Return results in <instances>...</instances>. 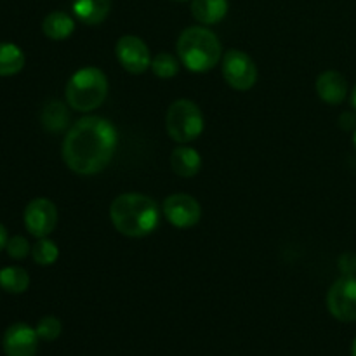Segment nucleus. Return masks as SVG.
I'll list each match as a JSON object with an SVG mask.
<instances>
[{
    "label": "nucleus",
    "mask_w": 356,
    "mask_h": 356,
    "mask_svg": "<svg viewBox=\"0 0 356 356\" xmlns=\"http://www.w3.org/2000/svg\"><path fill=\"white\" fill-rule=\"evenodd\" d=\"M339 270L343 275L355 277V273H356V256L355 254L348 252V254H343V256L339 257Z\"/></svg>",
    "instance_id": "24"
},
{
    "label": "nucleus",
    "mask_w": 356,
    "mask_h": 356,
    "mask_svg": "<svg viewBox=\"0 0 356 356\" xmlns=\"http://www.w3.org/2000/svg\"><path fill=\"white\" fill-rule=\"evenodd\" d=\"M2 350L7 356H35L38 350V334L23 322L13 323L3 332Z\"/></svg>",
    "instance_id": "11"
},
{
    "label": "nucleus",
    "mask_w": 356,
    "mask_h": 356,
    "mask_svg": "<svg viewBox=\"0 0 356 356\" xmlns=\"http://www.w3.org/2000/svg\"><path fill=\"white\" fill-rule=\"evenodd\" d=\"M222 76L235 90H249L257 82V66L249 54L232 49L222 56Z\"/></svg>",
    "instance_id": "6"
},
{
    "label": "nucleus",
    "mask_w": 356,
    "mask_h": 356,
    "mask_svg": "<svg viewBox=\"0 0 356 356\" xmlns=\"http://www.w3.org/2000/svg\"><path fill=\"white\" fill-rule=\"evenodd\" d=\"M170 167L179 177H193L200 172L202 156L190 146H177L170 153Z\"/></svg>",
    "instance_id": "14"
},
{
    "label": "nucleus",
    "mask_w": 356,
    "mask_h": 356,
    "mask_svg": "<svg viewBox=\"0 0 356 356\" xmlns=\"http://www.w3.org/2000/svg\"><path fill=\"white\" fill-rule=\"evenodd\" d=\"M7 240H9V236H7V229H6V226H3L2 222H0V252H2V250L6 249Z\"/></svg>",
    "instance_id": "25"
},
{
    "label": "nucleus",
    "mask_w": 356,
    "mask_h": 356,
    "mask_svg": "<svg viewBox=\"0 0 356 356\" xmlns=\"http://www.w3.org/2000/svg\"><path fill=\"white\" fill-rule=\"evenodd\" d=\"M35 330H37L38 334V339L51 343V341H56L61 336L63 325L61 322H59V318H56V316H44V318L37 323V329Z\"/></svg>",
    "instance_id": "22"
},
{
    "label": "nucleus",
    "mask_w": 356,
    "mask_h": 356,
    "mask_svg": "<svg viewBox=\"0 0 356 356\" xmlns=\"http://www.w3.org/2000/svg\"><path fill=\"white\" fill-rule=\"evenodd\" d=\"M58 225V209L49 198H35L24 209V226L28 233L44 238L54 232Z\"/></svg>",
    "instance_id": "10"
},
{
    "label": "nucleus",
    "mask_w": 356,
    "mask_h": 356,
    "mask_svg": "<svg viewBox=\"0 0 356 356\" xmlns=\"http://www.w3.org/2000/svg\"><path fill=\"white\" fill-rule=\"evenodd\" d=\"M30 287V275L24 268L7 266L0 270V289L9 294H23Z\"/></svg>",
    "instance_id": "17"
},
{
    "label": "nucleus",
    "mask_w": 356,
    "mask_h": 356,
    "mask_svg": "<svg viewBox=\"0 0 356 356\" xmlns=\"http://www.w3.org/2000/svg\"><path fill=\"white\" fill-rule=\"evenodd\" d=\"M40 120L44 129L49 132H61L65 131L66 125L70 122V113L66 110V104L59 103V101H51L44 106L40 115Z\"/></svg>",
    "instance_id": "18"
},
{
    "label": "nucleus",
    "mask_w": 356,
    "mask_h": 356,
    "mask_svg": "<svg viewBox=\"0 0 356 356\" xmlns=\"http://www.w3.org/2000/svg\"><path fill=\"white\" fill-rule=\"evenodd\" d=\"M6 250H7V254L13 257V259H24V257L30 254L31 247L24 236L16 235V236H13V238L7 240Z\"/></svg>",
    "instance_id": "23"
},
{
    "label": "nucleus",
    "mask_w": 356,
    "mask_h": 356,
    "mask_svg": "<svg viewBox=\"0 0 356 356\" xmlns=\"http://www.w3.org/2000/svg\"><path fill=\"white\" fill-rule=\"evenodd\" d=\"M117 129L103 117H83L68 129L63 141V160L80 176L101 172L117 149Z\"/></svg>",
    "instance_id": "1"
},
{
    "label": "nucleus",
    "mask_w": 356,
    "mask_h": 356,
    "mask_svg": "<svg viewBox=\"0 0 356 356\" xmlns=\"http://www.w3.org/2000/svg\"><path fill=\"white\" fill-rule=\"evenodd\" d=\"M42 31L51 40H66L75 31V21L70 14L63 13V10H54L44 17Z\"/></svg>",
    "instance_id": "15"
},
{
    "label": "nucleus",
    "mask_w": 356,
    "mask_h": 356,
    "mask_svg": "<svg viewBox=\"0 0 356 356\" xmlns=\"http://www.w3.org/2000/svg\"><path fill=\"white\" fill-rule=\"evenodd\" d=\"M353 143H355V149H356V131H355V138H353Z\"/></svg>",
    "instance_id": "28"
},
{
    "label": "nucleus",
    "mask_w": 356,
    "mask_h": 356,
    "mask_svg": "<svg viewBox=\"0 0 356 356\" xmlns=\"http://www.w3.org/2000/svg\"><path fill=\"white\" fill-rule=\"evenodd\" d=\"M108 96V79L96 66H87L72 75L66 83V101L75 111H92Z\"/></svg>",
    "instance_id": "4"
},
{
    "label": "nucleus",
    "mask_w": 356,
    "mask_h": 356,
    "mask_svg": "<svg viewBox=\"0 0 356 356\" xmlns=\"http://www.w3.org/2000/svg\"><path fill=\"white\" fill-rule=\"evenodd\" d=\"M327 308L336 320L344 323L356 322V278H337L327 292Z\"/></svg>",
    "instance_id": "7"
},
{
    "label": "nucleus",
    "mask_w": 356,
    "mask_h": 356,
    "mask_svg": "<svg viewBox=\"0 0 356 356\" xmlns=\"http://www.w3.org/2000/svg\"><path fill=\"white\" fill-rule=\"evenodd\" d=\"M149 68L153 70V73L159 79H172L179 72V61H177L176 56L169 54V52H159L152 59V66Z\"/></svg>",
    "instance_id": "21"
},
{
    "label": "nucleus",
    "mask_w": 356,
    "mask_h": 356,
    "mask_svg": "<svg viewBox=\"0 0 356 356\" xmlns=\"http://www.w3.org/2000/svg\"><path fill=\"white\" fill-rule=\"evenodd\" d=\"M315 89L320 99L325 101L327 104H341L348 96L346 79H344L343 73L334 72V70L320 73Z\"/></svg>",
    "instance_id": "12"
},
{
    "label": "nucleus",
    "mask_w": 356,
    "mask_h": 356,
    "mask_svg": "<svg viewBox=\"0 0 356 356\" xmlns=\"http://www.w3.org/2000/svg\"><path fill=\"white\" fill-rule=\"evenodd\" d=\"M351 356H356V339L353 341V346H351Z\"/></svg>",
    "instance_id": "27"
},
{
    "label": "nucleus",
    "mask_w": 356,
    "mask_h": 356,
    "mask_svg": "<svg viewBox=\"0 0 356 356\" xmlns=\"http://www.w3.org/2000/svg\"><path fill=\"white\" fill-rule=\"evenodd\" d=\"M110 219L118 233L131 238H141L156 229L160 209L159 204L146 195L124 193L111 202Z\"/></svg>",
    "instance_id": "2"
},
{
    "label": "nucleus",
    "mask_w": 356,
    "mask_h": 356,
    "mask_svg": "<svg viewBox=\"0 0 356 356\" xmlns=\"http://www.w3.org/2000/svg\"><path fill=\"white\" fill-rule=\"evenodd\" d=\"M115 52H117L122 68L127 70L129 73L139 75L152 66V54H149L148 45L136 35H124L118 38Z\"/></svg>",
    "instance_id": "8"
},
{
    "label": "nucleus",
    "mask_w": 356,
    "mask_h": 356,
    "mask_svg": "<svg viewBox=\"0 0 356 356\" xmlns=\"http://www.w3.org/2000/svg\"><path fill=\"white\" fill-rule=\"evenodd\" d=\"M191 14L202 24H216L228 14V0H191Z\"/></svg>",
    "instance_id": "16"
},
{
    "label": "nucleus",
    "mask_w": 356,
    "mask_h": 356,
    "mask_svg": "<svg viewBox=\"0 0 356 356\" xmlns=\"http://www.w3.org/2000/svg\"><path fill=\"white\" fill-rule=\"evenodd\" d=\"M163 214L165 219L176 228H191L202 218V207L197 198L186 193L169 195L163 202Z\"/></svg>",
    "instance_id": "9"
},
{
    "label": "nucleus",
    "mask_w": 356,
    "mask_h": 356,
    "mask_svg": "<svg viewBox=\"0 0 356 356\" xmlns=\"http://www.w3.org/2000/svg\"><path fill=\"white\" fill-rule=\"evenodd\" d=\"M31 257L40 266H51L58 261L59 249L52 240L44 236V238H38V242L31 247Z\"/></svg>",
    "instance_id": "20"
},
{
    "label": "nucleus",
    "mask_w": 356,
    "mask_h": 356,
    "mask_svg": "<svg viewBox=\"0 0 356 356\" xmlns=\"http://www.w3.org/2000/svg\"><path fill=\"white\" fill-rule=\"evenodd\" d=\"M204 115L193 101L177 99L167 110V132L179 145H186V143L197 139L204 132Z\"/></svg>",
    "instance_id": "5"
},
{
    "label": "nucleus",
    "mask_w": 356,
    "mask_h": 356,
    "mask_svg": "<svg viewBox=\"0 0 356 356\" xmlns=\"http://www.w3.org/2000/svg\"><path fill=\"white\" fill-rule=\"evenodd\" d=\"M174 2H186V0H174Z\"/></svg>",
    "instance_id": "29"
},
{
    "label": "nucleus",
    "mask_w": 356,
    "mask_h": 356,
    "mask_svg": "<svg viewBox=\"0 0 356 356\" xmlns=\"http://www.w3.org/2000/svg\"><path fill=\"white\" fill-rule=\"evenodd\" d=\"M24 54L17 45L0 42V76L16 75L23 70Z\"/></svg>",
    "instance_id": "19"
},
{
    "label": "nucleus",
    "mask_w": 356,
    "mask_h": 356,
    "mask_svg": "<svg viewBox=\"0 0 356 356\" xmlns=\"http://www.w3.org/2000/svg\"><path fill=\"white\" fill-rule=\"evenodd\" d=\"M351 104H353V108H356V86H355L353 92H351Z\"/></svg>",
    "instance_id": "26"
},
{
    "label": "nucleus",
    "mask_w": 356,
    "mask_h": 356,
    "mask_svg": "<svg viewBox=\"0 0 356 356\" xmlns=\"http://www.w3.org/2000/svg\"><path fill=\"white\" fill-rule=\"evenodd\" d=\"M73 14L83 24H101L108 17L111 9V0H73Z\"/></svg>",
    "instance_id": "13"
},
{
    "label": "nucleus",
    "mask_w": 356,
    "mask_h": 356,
    "mask_svg": "<svg viewBox=\"0 0 356 356\" xmlns=\"http://www.w3.org/2000/svg\"><path fill=\"white\" fill-rule=\"evenodd\" d=\"M177 56L190 72L204 73L221 61V42L205 26H190L177 38Z\"/></svg>",
    "instance_id": "3"
}]
</instances>
